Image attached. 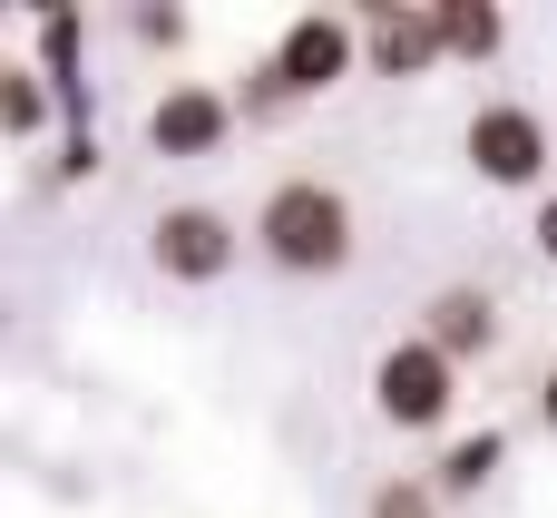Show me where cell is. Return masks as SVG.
Returning a JSON list of instances; mask_svg holds the SVG:
<instances>
[{
  "mask_svg": "<svg viewBox=\"0 0 557 518\" xmlns=\"http://www.w3.org/2000/svg\"><path fill=\"white\" fill-rule=\"evenodd\" d=\"M431 20H441V49H450V59H490V49L509 39V20H499L490 0H441Z\"/></svg>",
  "mask_w": 557,
  "mask_h": 518,
  "instance_id": "30bf717a",
  "label": "cell"
},
{
  "mask_svg": "<svg viewBox=\"0 0 557 518\" xmlns=\"http://www.w3.org/2000/svg\"><path fill=\"white\" fill-rule=\"evenodd\" d=\"M539 411H548V431H557V372H548V382H539Z\"/></svg>",
  "mask_w": 557,
  "mask_h": 518,
  "instance_id": "9a60e30c",
  "label": "cell"
},
{
  "mask_svg": "<svg viewBox=\"0 0 557 518\" xmlns=\"http://www.w3.org/2000/svg\"><path fill=\"white\" fill-rule=\"evenodd\" d=\"M450 382H460V362H450L431 333H411V343H392V353L372 362V402H382V421H401V431L450 421Z\"/></svg>",
  "mask_w": 557,
  "mask_h": 518,
  "instance_id": "7a4b0ae2",
  "label": "cell"
},
{
  "mask_svg": "<svg viewBox=\"0 0 557 518\" xmlns=\"http://www.w3.org/2000/svg\"><path fill=\"white\" fill-rule=\"evenodd\" d=\"M39 78L78 108V10H49L39 20Z\"/></svg>",
  "mask_w": 557,
  "mask_h": 518,
  "instance_id": "8fae6325",
  "label": "cell"
},
{
  "mask_svg": "<svg viewBox=\"0 0 557 518\" xmlns=\"http://www.w3.org/2000/svg\"><path fill=\"white\" fill-rule=\"evenodd\" d=\"M352 49H362V29H352V20L304 10V20L274 39V69H284V88H294V98H313V88H333V78L352 69Z\"/></svg>",
  "mask_w": 557,
  "mask_h": 518,
  "instance_id": "277c9868",
  "label": "cell"
},
{
  "mask_svg": "<svg viewBox=\"0 0 557 518\" xmlns=\"http://www.w3.org/2000/svg\"><path fill=\"white\" fill-rule=\"evenodd\" d=\"M255 245H264L284 274H343V264H352V206H343V186L284 176V186L264 196V215H255Z\"/></svg>",
  "mask_w": 557,
  "mask_h": 518,
  "instance_id": "6da1fadb",
  "label": "cell"
},
{
  "mask_svg": "<svg viewBox=\"0 0 557 518\" xmlns=\"http://www.w3.org/2000/svg\"><path fill=\"white\" fill-rule=\"evenodd\" d=\"M499 460H509V441H499V431H470V441H450V451H441V470H431V490H441V499H480Z\"/></svg>",
  "mask_w": 557,
  "mask_h": 518,
  "instance_id": "9c48e42d",
  "label": "cell"
},
{
  "mask_svg": "<svg viewBox=\"0 0 557 518\" xmlns=\"http://www.w3.org/2000/svg\"><path fill=\"white\" fill-rule=\"evenodd\" d=\"M431 509H441V490H431V480H392V490L372 499V518H431Z\"/></svg>",
  "mask_w": 557,
  "mask_h": 518,
  "instance_id": "4fadbf2b",
  "label": "cell"
},
{
  "mask_svg": "<svg viewBox=\"0 0 557 518\" xmlns=\"http://www.w3.org/2000/svg\"><path fill=\"white\" fill-rule=\"evenodd\" d=\"M529 235H539V255H548V264H557V196H548V206H539V225H529Z\"/></svg>",
  "mask_w": 557,
  "mask_h": 518,
  "instance_id": "5bb4252c",
  "label": "cell"
},
{
  "mask_svg": "<svg viewBox=\"0 0 557 518\" xmlns=\"http://www.w3.org/2000/svg\"><path fill=\"white\" fill-rule=\"evenodd\" d=\"M225 127H235V98H225V88H196V78L147 108V147H157V157H206Z\"/></svg>",
  "mask_w": 557,
  "mask_h": 518,
  "instance_id": "8992f818",
  "label": "cell"
},
{
  "mask_svg": "<svg viewBox=\"0 0 557 518\" xmlns=\"http://www.w3.org/2000/svg\"><path fill=\"white\" fill-rule=\"evenodd\" d=\"M157 264H166L176 284H215V274L235 264V225H225L215 206H166V215H157Z\"/></svg>",
  "mask_w": 557,
  "mask_h": 518,
  "instance_id": "5b68a950",
  "label": "cell"
},
{
  "mask_svg": "<svg viewBox=\"0 0 557 518\" xmlns=\"http://www.w3.org/2000/svg\"><path fill=\"white\" fill-rule=\"evenodd\" d=\"M431 343H441L450 362L490 353V343H499V304H490L480 284H450V294H431Z\"/></svg>",
  "mask_w": 557,
  "mask_h": 518,
  "instance_id": "ba28073f",
  "label": "cell"
},
{
  "mask_svg": "<svg viewBox=\"0 0 557 518\" xmlns=\"http://www.w3.org/2000/svg\"><path fill=\"white\" fill-rule=\"evenodd\" d=\"M0 127H10V137H39V127H49V78H39V69H10V78H0Z\"/></svg>",
  "mask_w": 557,
  "mask_h": 518,
  "instance_id": "7c38bea8",
  "label": "cell"
},
{
  "mask_svg": "<svg viewBox=\"0 0 557 518\" xmlns=\"http://www.w3.org/2000/svg\"><path fill=\"white\" fill-rule=\"evenodd\" d=\"M362 49H372L382 78H421V69L441 59V20H431V10H401V0H372V10H362Z\"/></svg>",
  "mask_w": 557,
  "mask_h": 518,
  "instance_id": "52a82bcc",
  "label": "cell"
},
{
  "mask_svg": "<svg viewBox=\"0 0 557 518\" xmlns=\"http://www.w3.org/2000/svg\"><path fill=\"white\" fill-rule=\"evenodd\" d=\"M470 166H480L490 186H539V176H548V127H539V108L490 98V108L470 118Z\"/></svg>",
  "mask_w": 557,
  "mask_h": 518,
  "instance_id": "3957f363",
  "label": "cell"
}]
</instances>
